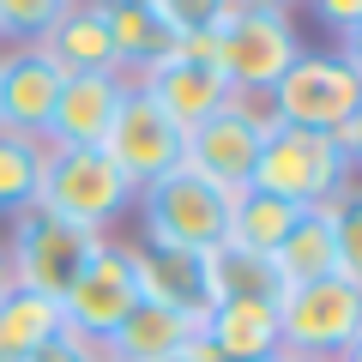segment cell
Returning <instances> with one entry per match:
<instances>
[{
    "label": "cell",
    "instance_id": "obj_8",
    "mask_svg": "<svg viewBox=\"0 0 362 362\" xmlns=\"http://www.w3.org/2000/svg\"><path fill=\"white\" fill-rule=\"evenodd\" d=\"M266 133H272L266 97H242V90H235L218 115H206L194 133H187V157H181V163H194L199 175H211L218 187L242 194L247 181H254V163H259Z\"/></svg>",
    "mask_w": 362,
    "mask_h": 362
},
{
    "label": "cell",
    "instance_id": "obj_1",
    "mask_svg": "<svg viewBox=\"0 0 362 362\" xmlns=\"http://www.w3.org/2000/svg\"><path fill=\"white\" fill-rule=\"evenodd\" d=\"M133 211H139V223H145V242L187 247V254H211V247L230 242L235 194L218 187L211 175H199L194 163H175L169 175L145 181L139 194H133Z\"/></svg>",
    "mask_w": 362,
    "mask_h": 362
},
{
    "label": "cell",
    "instance_id": "obj_24",
    "mask_svg": "<svg viewBox=\"0 0 362 362\" xmlns=\"http://www.w3.org/2000/svg\"><path fill=\"white\" fill-rule=\"evenodd\" d=\"M326 218H332V247H338V278H350V284L362 290V175L350 181L344 194L326 206Z\"/></svg>",
    "mask_w": 362,
    "mask_h": 362
},
{
    "label": "cell",
    "instance_id": "obj_32",
    "mask_svg": "<svg viewBox=\"0 0 362 362\" xmlns=\"http://www.w3.org/2000/svg\"><path fill=\"white\" fill-rule=\"evenodd\" d=\"M163 362H218V356H211V344H206V338H194V344L181 350V356H163Z\"/></svg>",
    "mask_w": 362,
    "mask_h": 362
},
{
    "label": "cell",
    "instance_id": "obj_22",
    "mask_svg": "<svg viewBox=\"0 0 362 362\" xmlns=\"http://www.w3.org/2000/svg\"><path fill=\"white\" fill-rule=\"evenodd\" d=\"M42 163H49V145H42L37 133L0 127V218H18V211L37 206Z\"/></svg>",
    "mask_w": 362,
    "mask_h": 362
},
{
    "label": "cell",
    "instance_id": "obj_20",
    "mask_svg": "<svg viewBox=\"0 0 362 362\" xmlns=\"http://www.w3.org/2000/svg\"><path fill=\"white\" fill-rule=\"evenodd\" d=\"M272 266H278V278L290 284H320V278H338V247H332V218L320 211H302L296 230L284 235V247L272 254Z\"/></svg>",
    "mask_w": 362,
    "mask_h": 362
},
{
    "label": "cell",
    "instance_id": "obj_7",
    "mask_svg": "<svg viewBox=\"0 0 362 362\" xmlns=\"http://www.w3.org/2000/svg\"><path fill=\"white\" fill-rule=\"evenodd\" d=\"M296 54H302V42H296L290 13H242L211 30V61L230 78V90H242V97H266Z\"/></svg>",
    "mask_w": 362,
    "mask_h": 362
},
{
    "label": "cell",
    "instance_id": "obj_26",
    "mask_svg": "<svg viewBox=\"0 0 362 362\" xmlns=\"http://www.w3.org/2000/svg\"><path fill=\"white\" fill-rule=\"evenodd\" d=\"M175 37H211L223 25V0H151Z\"/></svg>",
    "mask_w": 362,
    "mask_h": 362
},
{
    "label": "cell",
    "instance_id": "obj_12",
    "mask_svg": "<svg viewBox=\"0 0 362 362\" xmlns=\"http://www.w3.org/2000/svg\"><path fill=\"white\" fill-rule=\"evenodd\" d=\"M61 66H49V54L37 42H13L0 54V127L13 133H37L49 127L54 115V97H61Z\"/></svg>",
    "mask_w": 362,
    "mask_h": 362
},
{
    "label": "cell",
    "instance_id": "obj_5",
    "mask_svg": "<svg viewBox=\"0 0 362 362\" xmlns=\"http://www.w3.org/2000/svg\"><path fill=\"white\" fill-rule=\"evenodd\" d=\"M362 97V78L338 61L332 49H302L284 66V78L266 90L272 127H308V133H338Z\"/></svg>",
    "mask_w": 362,
    "mask_h": 362
},
{
    "label": "cell",
    "instance_id": "obj_18",
    "mask_svg": "<svg viewBox=\"0 0 362 362\" xmlns=\"http://www.w3.org/2000/svg\"><path fill=\"white\" fill-rule=\"evenodd\" d=\"M194 338H199V320L163 308V302H139L103 350H109V362H163V356H181Z\"/></svg>",
    "mask_w": 362,
    "mask_h": 362
},
{
    "label": "cell",
    "instance_id": "obj_25",
    "mask_svg": "<svg viewBox=\"0 0 362 362\" xmlns=\"http://www.w3.org/2000/svg\"><path fill=\"white\" fill-rule=\"evenodd\" d=\"M61 13H66V0H0V37L6 42H37Z\"/></svg>",
    "mask_w": 362,
    "mask_h": 362
},
{
    "label": "cell",
    "instance_id": "obj_3",
    "mask_svg": "<svg viewBox=\"0 0 362 362\" xmlns=\"http://www.w3.org/2000/svg\"><path fill=\"white\" fill-rule=\"evenodd\" d=\"M356 169H350L338 133H308V127H272L266 145H259V163H254V181L259 194H278L290 199L296 211H320L344 194Z\"/></svg>",
    "mask_w": 362,
    "mask_h": 362
},
{
    "label": "cell",
    "instance_id": "obj_14",
    "mask_svg": "<svg viewBox=\"0 0 362 362\" xmlns=\"http://www.w3.org/2000/svg\"><path fill=\"white\" fill-rule=\"evenodd\" d=\"M121 90H127L121 73H73V78H61V97H54V115H49V127H42V145H103Z\"/></svg>",
    "mask_w": 362,
    "mask_h": 362
},
{
    "label": "cell",
    "instance_id": "obj_15",
    "mask_svg": "<svg viewBox=\"0 0 362 362\" xmlns=\"http://www.w3.org/2000/svg\"><path fill=\"white\" fill-rule=\"evenodd\" d=\"M37 49L49 54V66L73 73H121L115 66V42H109V18L103 0H66V13L37 37Z\"/></svg>",
    "mask_w": 362,
    "mask_h": 362
},
{
    "label": "cell",
    "instance_id": "obj_27",
    "mask_svg": "<svg viewBox=\"0 0 362 362\" xmlns=\"http://www.w3.org/2000/svg\"><path fill=\"white\" fill-rule=\"evenodd\" d=\"M25 362H109V350H103V344H90V338H78V332H66V326H61V332H54V338H49L42 350H30Z\"/></svg>",
    "mask_w": 362,
    "mask_h": 362
},
{
    "label": "cell",
    "instance_id": "obj_19",
    "mask_svg": "<svg viewBox=\"0 0 362 362\" xmlns=\"http://www.w3.org/2000/svg\"><path fill=\"white\" fill-rule=\"evenodd\" d=\"M206 284H211V308L218 302H272L278 308V296H284L278 266L266 254H247V247H230V242L206 254Z\"/></svg>",
    "mask_w": 362,
    "mask_h": 362
},
{
    "label": "cell",
    "instance_id": "obj_4",
    "mask_svg": "<svg viewBox=\"0 0 362 362\" xmlns=\"http://www.w3.org/2000/svg\"><path fill=\"white\" fill-rule=\"evenodd\" d=\"M6 223H13V230H6L0 247H6L13 284L30 290V296H49V302H61L66 290H73V278L85 272V259L103 242V235L78 230V223L54 218V211H42V206L18 211V218H6Z\"/></svg>",
    "mask_w": 362,
    "mask_h": 362
},
{
    "label": "cell",
    "instance_id": "obj_34",
    "mask_svg": "<svg viewBox=\"0 0 362 362\" xmlns=\"http://www.w3.org/2000/svg\"><path fill=\"white\" fill-rule=\"evenodd\" d=\"M332 362H362V332H356V338H350V344H344V350H338V356H332Z\"/></svg>",
    "mask_w": 362,
    "mask_h": 362
},
{
    "label": "cell",
    "instance_id": "obj_2",
    "mask_svg": "<svg viewBox=\"0 0 362 362\" xmlns=\"http://www.w3.org/2000/svg\"><path fill=\"white\" fill-rule=\"evenodd\" d=\"M133 194H139V187L109 163L103 145H49L42 194H37L42 211H54V218L78 223V230H90V235H109L133 211Z\"/></svg>",
    "mask_w": 362,
    "mask_h": 362
},
{
    "label": "cell",
    "instance_id": "obj_31",
    "mask_svg": "<svg viewBox=\"0 0 362 362\" xmlns=\"http://www.w3.org/2000/svg\"><path fill=\"white\" fill-rule=\"evenodd\" d=\"M242 13H290V0H223V18H242Z\"/></svg>",
    "mask_w": 362,
    "mask_h": 362
},
{
    "label": "cell",
    "instance_id": "obj_35",
    "mask_svg": "<svg viewBox=\"0 0 362 362\" xmlns=\"http://www.w3.org/2000/svg\"><path fill=\"white\" fill-rule=\"evenodd\" d=\"M278 362H332V356H290V350H284V356H278Z\"/></svg>",
    "mask_w": 362,
    "mask_h": 362
},
{
    "label": "cell",
    "instance_id": "obj_9",
    "mask_svg": "<svg viewBox=\"0 0 362 362\" xmlns=\"http://www.w3.org/2000/svg\"><path fill=\"white\" fill-rule=\"evenodd\" d=\"M278 332L290 356H338L362 332V290L350 278L290 284L278 296Z\"/></svg>",
    "mask_w": 362,
    "mask_h": 362
},
{
    "label": "cell",
    "instance_id": "obj_33",
    "mask_svg": "<svg viewBox=\"0 0 362 362\" xmlns=\"http://www.w3.org/2000/svg\"><path fill=\"white\" fill-rule=\"evenodd\" d=\"M13 290H18V284H13V266H6V247H0V302L13 296Z\"/></svg>",
    "mask_w": 362,
    "mask_h": 362
},
{
    "label": "cell",
    "instance_id": "obj_17",
    "mask_svg": "<svg viewBox=\"0 0 362 362\" xmlns=\"http://www.w3.org/2000/svg\"><path fill=\"white\" fill-rule=\"evenodd\" d=\"M103 18H109V42H115L121 78H145L151 66H163L181 49V37L157 18L151 0H103Z\"/></svg>",
    "mask_w": 362,
    "mask_h": 362
},
{
    "label": "cell",
    "instance_id": "obj_13",
    "mask_svg": "<svg viewBox=\"0 0 362 362\" xmlns=\"http://www.w3.org/2000/svg\"><path fill=\"white\" fill-rule=\"evenodd\" d=\"M133 272H139L145 302H163V308L187 314V320H206V314H211L206 254H187V247H163V242H133Z\"/></svg>",
    "mask_w": 362,
    "mask_h": 362
},
{
    "label": "cell",
    "instance_id": "obj_29",
    "mask_svg": "<svg viewBox=\"0 0 362 362\" xmlns=\"http://www.w3.org/2000/svg\"><path fill=\"white\" fill-rule=\"evenodd\" d=\"M338 145H344V157H350V169L362 175V97H356V109H350V121L338 127Z\"/></svg>",
    "mask_w": 362,
    "mask_h": 362
},
{
    "label": "cell",
    "instance_id": "obj_6",
    "mask_svg": "<svg viewBox=\"0 0 362 362\" xmlns=\"http://www.w3.org/2000/svg\"><path fill=\"white\" fill-rule=\"evenodd\" d=\"M139 302H145V290H139V272H133V242L103 235L97 254L85 259V272L73 278V290L61 296V320H66V332L90 338V344H109L115 326Z\"/></svg>",
    "mask_w": 362,
    "mask_h": 362
},
{
    "label": "cell",
    "instance_id": "obj_10",
    "mask_svg": "<svg viewBox=\"0 0 362 362\" xmlns=\"http://www.w3.org/2000/svg\"><path fill=\"white\" fill-rule=\"evenodd\" d=\"M103 151L133 187H145V181L169 175V169L187 157V133L127 78V90H121V103H115V121H109V133H103Z\"/></svg>",
    "mask_w": 362,
    "mask_h": 362
},
{
    "label": "cell",
    "instance_id": "obj_11",
    "mask_svg": "<svg viewBox=\"0 0 362 362\" xmlns=\"http://www.w3.org/2000/svg\"><path fill=\"white\" fill-rule=\"evenodd\" d=\"M133 85H139L181 133H194L206 115H218V109L235 97L230 78H223L218 61H211V37H181V49L169 54L163 66H151L145 78H133Z\"/></svg>",
    "mask_w": 362,
    "mask_h": 362
},
{
    "label": "cell",
    "instance_id": "obj_30",
    "mask_svg": "<svg viewBox=\"0 0 362 362\" xmlns=\"http://www.w3.org/2000/svg\"><path fill=\"white\" fill-rule=\"evenodd\" d=\"M338 61H344V66H350V73H356V78H362V25H350V30H344V37H338Z\"/></svg>",
    "mask_w": 362,
    "mask_h": 362
},
{
    "label": "cell",
    "instance_id": "obj_16",
    "mask_svg": "<svg viewBox=\"0 0 362 362\" xmlns=\"http://www.w3.org/2000/svg\"><path fill=\"white\" fill-rule=\"evenodd\" d=\"M199 338L211 344L218 362H272V356H284V332H278V308L272 302H218L199 320Z\"/></svg>",
    "mask_w": 362,
    "mask_h": 362
},
{
    "label": "cell",
    "instance_id": "obj_23",
    "mask_svg": "<svg viewBox=\"0 0 362 362\" xmlns=\"http://www.w3.org/2000/svg\"><path fill=\"white\" fill-rule=\"evenodd\" d=\"M61 302L30 296V290H13L0 302V362H25L30 350H42L54 332H61Z\"/></svg>",
    "mask_w": 362,
    "mask_h": 362
},
{
    "label": "cell",
    "instance_id": "obj_28",
    "mask_svg": "<svg viewBox=\"0 0 362 362\" xmlns=\"http://www.w3.org/2000/svg\"><path fill=\"white\" fill-rule=\"evenodd\" d=\"M314 13H320V25L332 30V37H344L350 25H362V0H308Z\"/></svg>",
    "mask_w": 362,
    "mask_h": 362
},
{
    "label": "cell",
    "instance_id": "obj_21",
    "mask_svg": "<svg viewBox=\"0 0 362 362\" xmlns=\"http://www.w3.org/2000/svg\"><path fill=\"white\" fill-rule=\"evenodd\" d=\"M302 211L290 206V199L278 194H259V187H242L235 194V211H230V247H247V254H278L284 247V235L296 230Z\"/></svg>",
    "mask_w": 362,
    "mask_h": 362
}]
</instances>
